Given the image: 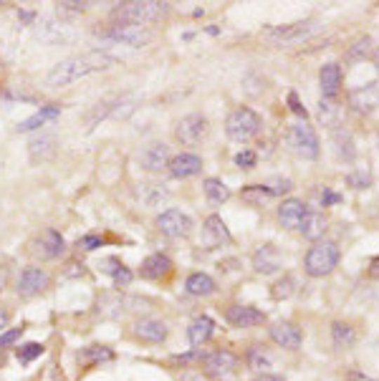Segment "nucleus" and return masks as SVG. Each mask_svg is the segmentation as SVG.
Masks as SVG:
<instances>
[{
  "instance_id": "obj_1",
  "label": "nucleus",
  "mask_w": 379,
  "mask_h": 381,
  "mask_svg": "<svg viewBox=\"0 0 379 381\" xmlns=\"http://www.w3.org/2000/svg\"><path fill=\"white\" fill-rule=\"evenodd\" d=\"M117 58L104 53V51H88V53H79V56L63 58L58 66L51 69V74L46 76V83L51 88H63L71 86L74 81H81L86 76L96 74V71L112 69Z\"/></svg>"
},
{
  "instance_id": "obj_2",
  "label": "nucleus",
  "mask_w": 379,
  "mask_h": 381,
  "mask_svg": "<svg viewBox=\"0 0 379 381\" xmlns=\"http://www.w3.org/2000/svg\"><path fill=\"white\" fill-rule=\"evenodd\" d=\"M170 11L167 3H154V0H132V3H117L112 11V18L119 23H134V25H147L157 23L164 18Z\"/></svg>"
},
{
  "instance_id": "obj_3",
  "label": "nucleus",
  "mask_w": 379,
  "mask_h": 381,
  "mask_svg": "<svg viewBox=\"0 0 379 381\" xmlns=\"http://www.w3.org/2000/svg\"><path fill=\"white\" fill-rule=\"evenodd\" d=\"M260 129H263V119H260L258 112H253L251 107H238L227 114L225 119V134L233 142L246 144L253 137H258Z\"/></svg>"
},
{
  "instance_id": "obj_4",
  "label": "nucleus",
  "mask_w": 379,
  "mask_h": 381,
  "mask_svg": "<svg viewBox=\"0 0 379 381\" xmlns=\"http://www.w3.org/2000/svg\"><path fill=\"white\" fill-rule=\"evenodd\" d=\"M336 265H339V245L331 240H316L303 258V268L311 278H324L334 273Z\"/></svg>"
},
{
  "instance_id": "obj_5",
  "label": "nucleus",
  "mask_w": 379,
  "mask_h": 381,
  "mask_svg": "<svg viewBox=\"0 0 379 381\" xmlns=\"http://www.w3.org/2000/svg\"><path fill=\"white\" fill-rule=\"evenodd\" d=\"M101 41L107 44H119V46H129V48H142L152 41V31L147 25H134V23H119L114 20L109 28L99 31Z\"/></svg>"
},
{
  "instance_id": "obj_6",
  "label": "nucleus",
  "mask_w": 379,
  "mask_h": 381,
  "mask_svg": "<svg viewBox=\"0 0 379 381\" xmlns=\"http://www.w3.org/2000/svg\"><path fill=\"white\" fill-rule=\"evenodd\" d=\"M288 144L291 149L296 152L301 159H316V156L321 154V144H319V137H316V131L311 124L306 121H298L288 129Z\"/></svg>"
},
{
  "instance_id": "obj_7",
  "label": "nucleus",
  "mask_w": 379,
  "mask_h": 381,
  "mask_svg": "<svg viewBox=\"0 0 379 381\" xmlns=\"http://www.w3.org/2000/svg\"><path fill=\"white\" fill-rule=\"evenodd\" d=\"M66 250V240L58 230H44L31 240V255L36 260H56Z\"/></svg>"
},
{
  "instance_id": "obj_8",
  "label": "nucleus",
  "mask_w": 379,
  "mask_h": 381,
  "mask_svg": "<svg viewBox=\"0 0 379 381\" xmlns=\"http://www.w3.org/2000/svg\"><path fill=\"white\" fill-rule=\"evenodd\" d=\"M48 286H51V275L44 268H38V265H28V268L20 270L18 281H15V293L20 298H36Z\"/></svg>"
},
{
  "instance_id": "obj_9",
  "label": "nucleus",
  "mask_w": 379,
  "mask_h": 381,
  "mask_svg": "<svg viewBox=\"0 0 379 381\" xmlns=\"http://www.w3.org/2000/svg\"><path fill=\"white\" fill-rule=\"evenodd\" d=\"M192 227H195L192 220H190L182 210H175V207H170V210H164V213L157 215V230L172 240L190 238Z\"/></svg>"
},
{
  "instance_id": "obj_10",
  "label": "nucleus",
  "mask_w": 379,
  "mask_h": 381,
  "mask_svg": "<svg viewBox=\"0 0 379 381\" xmlns=\"http://www.w3.org/2000/svg\"><path fill=\"white\" fill-rule=\"evenodd\" d=\"M208 134V119L202 114H187L175 124V139L182 147H192Z\"/></svg>"
},
{
  "instance_id": "obj_11",
  "label": "nucleus",
  "mask_w": 379,
  "mask_h": 381,
  "mask_svg": "<svg viewBox=\"0 0 379 381\" xmlns=\"http://www.w3.org/2000/svg\"><path fill=\"white\" fill-rule=\"evenodd\" d=\"M200 366L202 371L213 379H222V376H230L238 366V359L230 354V351H210L205 356H200Z\"/></svg>"
},
{
  "instance_id": "obj_12",
  "label": "nucleus",
  "mask_w": 379,
  "mask_h": 381,
  "mask_svg": "<svg viewBox=\"0 0 379 381\" xmlns=\"http://www.w3.org/2000/svg\"><path fill=\"white\" fill-rule=\"evenodd\" d=\"M314 31H316L314 20H296V23H286V25L271 28V31H268V38H271L273 44H296V41L309 38Z\"/></svg>"
},
{
  "instance_id": "obj_13",
  "label": "nucleus",
  "mask_w": 379,
  "mask_h": 381,
  "mask_svg": "<svg viewBox=\"0 0 379 381\" xmlns=\"http://www.w3.org/2000/svg\"><path fill=\"white\" fill-rule=\"evenodd\" d=\"M225 321L233 326V328H255V326L265 323V313L253 306H240V303H235V306L225 308Z\"/></svg>"
},
{
  "instance_id": "obj_14",
  "label": "nucleus",
  "mask_w": 379,
  "mask_h": 381,
  "mask_svg": "<svg viewBox=\"0 0 379 381\" xmlns=\"http://www.w3.org/2000/svg\"><path fill=\"white\" fill-rule=\"evenodd\" d=\"M170 159H172L170 147L162 142H152L139 152V164H142V169H147V172H162V169L170 164Z\"/></svg>"
},
{
  "instance_id": "obj_15",
  "label": "nucleus",
  "mask_w": 379,
  "mask_h": 381,
  "mask_svg": "<svg viewBox=\"0 0 379 381\" xmlns=\"http://www.w3.org/2000/svg\"><path fill=\"white\" fill-rule=\"evenodd\" d=\"M271 338L273 344L281 346V349H288V351H296L301 349L303 344V333L296 323H291V321H278V323L271 326Z\"/></svg>"
},
{
  "instance_id": "obj_16",
  "label": "nucleus",
  "mask_w": 379,
  "mask_h": 381,
  "mask_svg": "<svg viewBox=\"0 0 379 381\" xmlns=\"http://www.w3.org/2000/svg\"><path fill=\"white\" fill-rule=\"evenodd\" d=\"M170 169V175L175 180H190V177H195L202 172V159L192 152H182V154H175L167 164Z\"/></svg>"
},
{
  "instance_id": "obj_17",
  "label": "nucleus",
  "mask_w": 379,
  "mask_h": 381,
  "mask_svg": "<svg viewBox=\"0 0 379 381\" xmlns=\"http://www.w3.org/2000/svg\"><path fill=\"white\" fill-rule=\"evenodd\" d=\"M349 104H352V109L357 114H364V116L374 114L379 109V86L377 83H366V86L352 91Z\"/></svg>"
},
{
  "instance_id": "obj_18",
  "label": "nucleus",
  "mask_w": 379,
  "mask_h": 381,
  "mask_svg": "<svg viewBox=\"0 0 379 381\" xmlns=\"http://www.w3.org/2000/svg\"><path fill=\"white\" fill-rule=\"evenodd\" d=\"M230 232H227L225 222H222V218H218V215H210L205 222H202V243H205V248H220V245H227L230 243Z\"/></svg>"
},
{
  "instance_id": "obj_19",
  "label": "nucleus",
  "mask_w": 379,
  "mask_h": 381,
  "mask_svg": "<svg viewBox=\"0 0 379 381\" xmlns=\"http://www.w3.org/2000/svg\"><path fill=\"white\" fill-rule=\"evenodd\" d=\"M172 260L167 255H162V253H152V255H147L145 260H142V265H139V275L145 278V281H162V278H167V275L172 273Z\"/></svg>"
},
{
  "instance_id": "obj_20",
  "label": "nucleus",
  "mask_w": 379,
  "mask_h": 381,
  "mask_svg": "<svg viewBox=\"0 0 379 381\" xmlns=\"http://www.w3.org/2000/svg\"><path fill=\"white\" fill-rule=\"evenodd\" d=\"M167 323L159 319H139L134 323V336L139 341H145V344H162L167 341Z\"/></svg>"
},
{
  "instance_id": "obj_21",
  "label": "nucleus",
  "mask_w": 379,
  "mask_h": 381,
  "mask_svg": "<svg viewBox=\"0 0 379 381\" xmlns=\"http://www.w3.org/2000/svg\"><path fill=\"white\" fill-rule=\"evenodd\" d=\"M309 213V207L303 205L301 200H286L278 207V222L288 230H298L303 225V218Z\"/></svg>"
},
{
  "instance_id": "obj_22",
  "label": "nucleus",
  "mask_w": 379,
  "mask_h": 381,
  "mask_svg": "<svg viewBox=\"0 0 379 381\" xmlns=\"http://www.w3.org/2000/svg\"><path fill=\"white\" fill-rule=\"evenodd\" d=\"M319 83H321V99H336L341 88V66L328 61L319 71Z\"/></svg>"
},
{
  "instance_id": "obj_23",
  "label": "nucleus",
  "mask_w": 379,
  "mask_h": 381,
  "mask_svg": "<svg viewBox=\"0 0 379 381\" xmlns=\"http://www.w3.org/2000/svg\"><path fill=\"white\" fill-rule=\"evenodd\" d=\"M253 268L260 275H271L281 268V255H278L276 245H260L258 250L253 253Z\"/></svg>"
},
{
  "instance_id": "obj_24",
  "label": "nucleus",
  "mask_w": 379,
  "mask_h": 381,
  "mask_svg": "<svg viewBox=\"0 0 379 381\" xmlns=\"http://www.w3.org/2000/svg\"><path fill=\"white\" fill-rule=\"evenodd\" d=\"M213 333H215V321L210 319V316H197V319L187 326V341L192 349L208 344L210 338H213Z\"/></svg>"
},
{
  "instance_id": "obj_25",
  "label": "nucleus",
  "mask_w": 379,
  "mask_h": 381,
  "mask_svg": "<svg viewBox=\"0 0 379 381\" xmlns=\"http://www.w3.org/2000/svg\"><path fill=\"white\" fill-rule=\"evenodd\" d=\"M61 116V107H56V104H48V107H41L33 116H28V119H23L18 124V131H33V129H41V126H46L48 121L58 119Z\"/></svg>"
},
{
  "instance_id": "obj_26",
  "label": "nucleus",
  "mask_w": 379,
  "mask_h": 381,
  "mask_svg": "<svg viewBox=\"0 0 379 381\" xmlns=\"http://www.w3.org/2000/svg\"><path fill=\"white\" fill-rule=\"evenodd\" d=\"M28 154H31L33 164L46 162V159H51V156L56 154V139L51 137V134H41V137L31 139V144H28Z\"/></svg>"
},
{
  "instance_id": "obj_27",
  "label": "nucleus",
  "mask_w": 379,
  "mask_h": 381,
  "mask_svg": "<svg viewBox=\"0 0 379 381\" xmlns=\"http://www.w3.org/2000/svg\"><path fill=\"white\" fill-rule=\"evenodd\" d=\"M185 290L190 295H195V298H205V295H213L218 290V286H215V281L208 273H192L185 281Z\"/></svg>"
},
{
  "instance_id": "obj_28",
  "label": "nucleus",
  "mask_w": 379,
  "mask_h": 381,
  "mask_svg": "<svg viewBox=\"0 0 379 381\" xmlns=\"http://www.w3.org/2000/svg\"><path fill=\"white\" fill-rule=\"evenodd\" d=\"M331 139H334L336 159H341V162H354V156H357V147H354L352 134H349L344 126H339V129H334Z\"/></svg>"
},
{
  "instance_id": "obj_29",
  "label": "nucleus",
  "mask_w": 379,
  "mask_h": 381,
  "mask_svg": "<svg viewBox=\"0 0 379 381\" xmlns=\"http://www.w3.org/2000/svg\"><path fill=\"white\" fill-rule=\"evenodd\" d=\"M301 230V235L306 240H321L324 232H326V218H324V213H306V218H303V225L298 227Z\"/></svg>"
},
{
  "instance_id": "obj_30",
  "label": "nucleus",
  "mask_w": 379,
  "mask_h": 381,
  "mask_svg": "<svg viewBox=\"0 0 379 381\" xmlns=\"http://www.w3.org/2000/svg\"><path fill=\"white\" fill-rule=\"evenodd\" d=\"M202 192L208 197L210 205H222V202L230 200V189L222 180H215V177H208L202 182Z\"/></svg>"
},
{
  "instance_id": "obj_31",
  "label": "nucleus",
  "mask_w": 379,
  "mask_h": 381,
  "mask_svg": "<svg viewBox=\"0 0 379 381\" xmlns=\"http://www.w3.org/2000/svg\"><path fill=\"white\" fill-rule=\"evenodd\" d=\"M331 338H334V346L336 349H352L357 344V333L349 323L344 321H334L331 323Z\"/></svg>"
},
{
  "instance_id": "obj_32",
  "label": "nucleus",
  "mask_w": 379,
  "mask_h": 381,
  "mask_svg": "<svg viewBox=\"0 0 379 381\" xmlns=\"http://www.w3.org/2000/svg\"><path fill=\"white\" fill-rule=\"evenodd\" d=\"M319 119H321V124L328 126V129H336V126H339L341 107L336 104V99H321V104H319Z\"/></svg>"
},
{
  "instance_id": "obj_33",
  "label": "nucleus",
  "mask_w": 379,
  "mask_h": 381,
  "mask_svg": "<svg viewBox=\"0 0 379 381\" xmlns=\"http://www.w3.org/2000/svg\"><path fill=\"white\" fill-rule=\"evenodd\" d=\"M114 351L107 346H88V349L79 351V363H99V361H112Z\"/></svg>"
},
{
  "instance_id": "obj_34",
  "label": "nucleus",
  "mask_w": 379,
  "mask_h": 381,
  "mask_svg": "<svg viewBox=\"0 0 379 381\" xmlns=\"http://www.w3.org/2000/svg\"><path fill=\"white\" fill-rule=\"evenodd\" d=\"M271 197H276V194L271 192L268 185H248V187L243 189V200L251 202V205H263V202H268Z\"/></svg>"
},
{
  "instance_id": "obj_35",
  "label": "nucleus",
  "mask_w": 379,
  "mask_h": 381,
  "mask_svg": "<svg viewBox=\"0 0 379 381\" xmlns=\"http://www.w3.org/2000/svg\"><path fill=\"white\" fill-rule=\"evenodd\" d=\"M293 290H296V281H293L291 275H284L281 281L273 283L271 295H273L276 300H286V298H291V295H293Z\"/></svg>"
},
{
  "instance_id": "obj_36",
  "label": "nucleus",
  "mask_w": 379,
  "mask_h": 381,
  "mask_svg": "<svg viewBox=\"0 0 379 381\" xmlns=\"http://www.w3.org/2000/svg\"><path fill=\"white\" fill-rule=\"evenodd\" d=\"M248 366H251L253 371H263V369H268V366H271V356H268L260 346H253V349L248 351ZM263 374H265V371H263Z\"/></svg>"
},
{
  "instance_id": "obj_37",
  "label": "nucleus",
  "mask_w": 379,
  "mask_h": 381,
  "mask_svg": "<svg viewBox=\"0 0 379 381\" xmlns=\"http://www.w3.org/2000/svg\"><path fill=\"white\" fill-rule=\"evenodd\" d=\"M347 56H349V61H354V63L369 58V56H372V38H359V41L349 48Z\"/></svg>"
},
{
  "instance_id": "obj_38",
  "label": "nucleus",
  "mask_w": 379,
  "mask_h": 381,
  "mask_svg": "<svg viewBox=\"0 0 379 381\" xmlns=\"http://www.w3.org/2000/svg\"><path fill=\"white\" fill-rule=\"evenodd\" d=\"M44 354V344H36V341H28V344L18 346V351H15V359H18L20 363H31L33 359H38Z\"/></svg>"
},
{
  "instance_id": "obj_39",
  "label": "nucleus",
  "mask_w": 379,
  "mask_h": 381,
  "mask_svg": "<svg viewBox=\"0 0 379 381\" xmlns=\"http://www.w3.org/2000/svg\"><path fill=\"white\" fill-rule=\"evenodd\" d=\"M347 182H349V187L364 189V187H369V185H372V175H369V172H364V169H359V172H352V175L347 177Z\"/></svg>"
},
{
  "instance_id": "obj_40",
  "label": "nucleus",
  "mask_w": 379,
  "mask_h": 381,
  "mask_svg": "<svg viewBox=\"0 0 379 381\" xmlns=\"http://www.w3.org/2000/svg\"><path fill=\"white\" fill-rule=\"evenodd\" d=\"M25 328H8V331L0 333V349H11V346H15L20 341V336H23Z\"/></svg>"
},
{
  "instance_id": "obj_41",
  "label": "nucleus",
  "mask_w": 379,
  "mask_h": 381,
  "mask_svg": "<svg viewBox=\"0 0 379 381\" xmlns=\"http://www.w3.org/2000/svg\"><path fill=\"white\" fill-rule=\"evenodd\" d=\"M255 162H258V156H255V152H251V149H243L235 154V164H238L240 169H253Z\"/></svg>"
},
{
  "instance_id": "obj_42",
  "label": "nucleus",
  "mask_w": 379,
  "mask_h": 381,
  "mask_svg": "<svg viewBox=\"0 0 379 381\" xmlns=\"http://www.w3.org/2000/svg\"><path fill=\"white\" fill-rule=\"evenodd\" d=\"M101 245H104V240H101L99 235H84V238H79L76 248L84 253H91V250H96V248H101Z\"/></svg>"
},
{
  "instance_id": "obj_43",
  "label": "nucleus",
  "mask_w": 379,
  "mask_h": 381,
  "mask_svg": "<svg viewBox=\"0 0 379 381\" xmlns=\"http://www.w3.org/2000/svg\"><path fill=\"white\" fill-rule=\"evenodd\" d=\"M112 278H114V286H117V288H126V286H129V283L134 281L132 270L126 268V265H121V268L117 270V273H114Z\"/></svg>"
},
{
  "instance_id": "obj_44",
  "label": "nucleus",
  "mask_w": 379,
  "mask_h": 381,
  "mask_svg": "<svg viewBox=\"0 0 379 381\" xmlns=\"http://www.w3.org/2000/svg\"><path fill=\"white\" fill-rule=\"evenodd\" d=\"M124 262L119 260V258H101V262H99V270L101 273H109V275H114L117 270L121 268Z\"/></svg>"
},
{
  "instance_id": "obj_45",
  "label": "nucleus",
  "mask_w": 379,
  "mask_h": 381,
  "mask_svg": "<svg viewBox=\"0 0 379 381\" xmlns=\"http://www.w3.org/2000/svg\"><path fill=\"white\" fill-rule=\"evenodd\" d=\"M288 104H291V109H293V114H298V116H303V121H306V109L298 104V96H296V91H291L288 94Z\"/></svg>"
},
{
  "instance_id": "obj_46",
  "label": "nucleus",
  "mask_w": 379,
  "mask_h": 381,
  "mask_svg": "<svg viewBox=\"0 0 379 381\" xmlns=\"http://www.w3.org/2000/svg\"><path fill=\"white\" fill-rule=\"evenodd\" d=\"M61 6V11H74V13H84L86 11L88 3H58Z\"/></svg>"
},
{
  "instance_id": "obj_47",
  "label": "nucleus",
  "mask_w": 379,
  "mask_h": 381,
  "mask_svg": "<svg viewBox=\"0 0 379 381\" xmlns=\"http://www.w3.org/2000/svg\"><path fill=\"white\" fill-rule=\"evenodd\" d=\"M347 381H377L372 376H366L364 371H349L347 374Z\"/></svg>"
},
{
  "instance_id": "obj_48",
  "label": "nucleus",
  "mask_w": 379,
  "mask_h": 381,
  "mask_svg": "<svg viewBox=\"0 0 379 381\" xmlns=\"http://www.w3.org/2000/svg\"><path fill=\"white\" fill-rule=\"evenodd\" d=\"M11 323V311H8L6 306H0V333H3V328Z\"/></svg>"
},
{
  "instance_id": "obj_49",
  "label": "nucleus",
  "mask_w": 379,
  "mask_h": 381,
  "mask_svg": "<svg viewBox=\"0 0 379 381\" xmlns=\"http://www.w3.org/2000/svg\"><path fill=\"white\" fill-rule=\"evenodd\" d=\"M339 200H341L339 194H334V192H328V189H326V192H324V194H321V202H324V207H328V205H334V202H339Z\"/></svg>"
},
{
  "instance_id": "obj_50",
  "label": "nucleus",
  "mask_w": 379,
  "mask_h": 381,
  "mask_svg": "<svg viewBox=\"0 0 379 381\" xmlns=\"http://www.w3.org/2000/svg\"><path fill=\"white\" fill-rule=\"evenodd\" d=\"M369 278L379 281V258H374V260L369 262Z\"/></svg>"
},
{
  "instance_id": "obj_51",
  "label": "nucleus",
  "mask_w": 379,
  "mask_h": 381,
  "mask_svg": "<svg viewBox=\"0 0 379 381\" xmlns=\"http://www.w3.org/2000/svg\"><path fill=\"white\" fill-rule=\"evenodd\" d=\"M253 381H286L284 376H276V374H258Z\"/></svg>"
},
{
  "instance_id": "obj_52",
  "label": "nucleus",
  "mask_w": 379,
  "mask_h": 381,
  "mask_svg": "<svg viewBox=\"0 0 379 381\" xmlns=\"http://www.w3.org/2000/svg\"><path fill=\"white\" fill-rule=\"evenodd\" d=\"M372 61H374V69L379 71V48H377V51H374V53H372Z\"/></svg>"
},
{
  "instance_id": "obj_53",
  "label": "nucleus",
  "mask_w": 379,
  "mask_h": 381,
  "mask_svg": "<svg viewBox=\"0 0 379 381\" xmlns=\"http://www.w3.org/2000/svg\"><path fill=\"white\" fill-rule=\"evenodd\" d=\"M3 283H6V268L0 265V288H3Z\"/></svg>"
}]
</instances>
